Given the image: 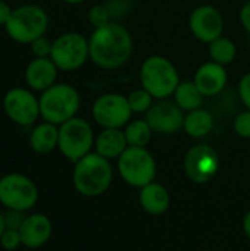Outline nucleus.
Returning a JSON list of instances; mask_svg holds the SVG:
<instances>
[{"label":"nucleus","mask_w":250,"mask_h":251,"mask_svg":"<svg viewBox=\"0 0 250 251\" xmlns=\"http://www.w3.org/2000/svg\"><path fill=\"white\" fill-rule=\"evenodd\" d=\"M184 110L168 99L158 100L146 113V121L153 132L158 134H175L183 129Z\"/></svg>","instance_id":"nucleus-14"},{"label":"nucleus","mask_w":250,"mask_h":251,"mask_svg":"<svg viewBox=\"0 0 250 251\" xmlns=\"http://www.w3.org/2000/svg\"><path fill=\"white\" fill-rule=\"evenodd\" d=\"M50 59L60 72H75L90 60L88 38L81 32L68 31L53 40Z\"/></svg>","instance_id":"nucleus-6"},{"label":"nucleus","mask_w":250,"mask_h":251,"mask_svg":"<svg viewBox=\"0 0 250 251\" xmlns=\"http://www.w3.org/2000/svg\"><path fill=\"white\" fill-rule=\"evenodd\" d=\"M169 193L167 188L158 182H150L144 185L140 191V204L150 215H162L169 207Z\"/></svg>","instance_id":"nucleus-20"},{"label":"nucleus","mask_w":250,"mask_h":251,"mask_svg":"<svg viewBox=\"0 0 250 251\" xmlns=\"http://www.w3.org/2000/svg\"><path fill=\"white\" fill-rule=\"evenodd\" d=\"M193 81L200 90V93L205 96V99L215 97L225 90L228 82V74L225 66L209 60L197 68Z\"/></svg>","instance_id":"nucleus-16"},{"label":"nucleus","mask_w":250,"mask_h":251,"mask_svg":"<svg viewBox=\"0 0 250 251\" xmlns=\"http://www.w3.org/2000/svg\"><path fill=\"white\" fill-rule=\"evenodd\" d=\"M189 28L194 38L209 44L224 35L225 21L220 9L212 4H202L190 13Z\"/></svg>","instance_id":"nucleus-13"},{"label":"nucleus","mask_w":250,"mask_h":251,"mask_svg":"<svg viewBox=\"0 0 250 251\" xmlns=\"http://www.w3.org/2000/svg\"><path fill=\"white\" fill-rule=\"evenodd\" d=\"M3 218H4L6 229H16V231H19L21 225H22L24 221H25L24 212L10 210V209H6V213H3Z\"/></svg>","instance_id":"nucleus-30"},{"label":"nucleus","mask_w":250,"mask_h":251,"mask_svg":"<svg viewBox=\"0 0 250 251\" xmlns=\"http://www.w3.org/2000/svg\"><path fill=\"white\" fill-rule=\"evenodd\" d=\"M133 110L127 96L119 93H106L99 96L91 106V116L102 128H122L131 119Z\"/></svg>","instance_id":"nucleus-11"},{"label":"nucleus","mask_w":250,"mask_h":251,"mask_svg":"<svg viewBox=\"0 0 250 251\" xmlns=\"http://www.w3.org/2000/svg\"><path fill=\"white\" fill-rule=\"evenodd\" d=\"M239 18H240L242 26L245 28V31L250 35V0H248V1L242 6Z\"/></svg>","instance_id":"nucleus-33"},{"label":"nucleus","mask_w":250,"mask_h":251,"mask_svg":"<svg viewBox=\"0 0 250 251\" xmlns=\"http://www.w3.org/2000/svg\"><path fill=\"white\" fill-rule=\"evenodd\" d=\"M52 232H53V226L50 219L41 213L25 216V221L19 228L22 246H25L27 249L43 247L50 240Z\"/></svg>","instance_id":"nucleus-17"},{"label":"nucleus","mask_w":250,"mask_h":251,"mask_svg":"<svg viewBox=\"0 0 250 251\" xmlns=\"http://www.w3.org/2000/svg\"><path fill=\"white\" fill-rule=\"evenodd\" d=\"M128 104L133 110V113H147V110L153 106L155 99L153 96L146 91L143 87L133 90L128 96H127Z\"/></svg>","instance_id":"nucleus-25"},{"label":"nucleus","mask_w":250,"mask_h":251,"mask_svg":"<svg viewBox=\"0 0 250 251\" xmlns=\"http://www.w3.org/2000/svg\"><path fill=\"white\" fill-rule=\"evenodd\" d=\"M174 101L184 110L192 112L203 106L205 96L200 93L194 81H181L174 91Z\"/></svg>","instance_id":"nucleus-22"},{"label":"nucleus","mask_w":250,"mask_h":251,"mask_svg":"<svg viewBox=\"0 0 250 251\" xmlns=\"http://www.w3.org/2000/svg\"><path fill=\"white\" fill-rule=\"evenodd\" d=\"M234 132L242 138H250V110L240 112L233 122Z\"/></svg>","instance_id":"nucleus-28"},{"label":"nucleus","mask_w":250,"mask_h":251,"mask_svg":"<svg viewBox=\"0 0 250 251\" xmlns=\"http://www.w3.org/2000/svg\"><path fill=\"white\" fill-rule=\"evenodd\" d=\"M220 169V157L214 147L208 144H196L186 153L184 172L187 178L196 184H206L217 175Z\"/></svg>","instance_id":"nucleus-12"},{"label":"nucleus","mask_w":250,"mask_h":251,"mask_svg":"<svg viewBox=\"0 0 250 251\" xmlns=\"http://www.w3.org/2000/svg\"><path fill=\"white\" fill-rule=\"evenodd\" d=\"M59 143V126L46 121L37 122L28 137L29 149L37 154H49L57 149Z\"/></svg>","instance_id":"nucleus-18"},{"label":"nucleus","mask_w":250,"mask_h":251,"mask_svg":"<svg viewBox=\"0 0 250 251\" xmlns=\"http://www.w3.org/2000/svg\"><path fill=\"white\" fill-rule=\"evenodd\" d=\"M1 109L10 122L22 128H32L41 118L40 97L28 87L9 88L3 94Z\"/></svg>","instance_id":"nucleus-7"},{"label":"nucleus","mask_w":250,"mask_h":251,"mask_svg":"<svg viewBox=\"0 0 250 251\" xmlns=\"http://www.w3.org/2000/svg\"><path fill=\"white\" fill-rule=\"evenodd\" d=\"M4 229H6V225H4V218H3V215L0 213V238H1V235H3V232H4Z\"/></svg>","instance_id":"nucleus-36"},{"label":"nucleus","mask_w":250,"mask_h":251,"mask_svg":"<svg viewBox=\"0 0 250 251\" xmlns=\"http://www.w3.org/2000/svg\"><path fill=\"white\" fill-rule=\"evenodd\" d=\"M124 134L128 147H146L152 138L153 131L146 119H136V121H130L125 125Z\"/></svg>","instance_id":"nucleus-24"},{"label":"nucleus","mask_w":250,"mask_h":251,"mask_svg":"<svg viewBox=\"0 0 250 251\" xmlns=\"http://www.w3.org/2000/svg\"><path fill=\"white\" fill-rule=\"evenodd\" d=\"M94 132L88 121L75 116L62 125H59V143L57 149L71 162H78L85 154L91 153L94 146Z\"/></svg>","instance_id":"nucleus-8"},{"label":"nucleus","mask_w":250,"mask_h":251,"mask_svg":"<svg viewBox=\"0 0 250 251\" xmlns=\"http://www.w3.org/2000/svg\"><path fill=\"white\" fill-rule=\"evenodd\" d=\"M96 153L111 159H118L128 147L125 134L121 128H103L94 140Z\"/></svg>","instance_id":"nucleus-19"},{"label":"nucleus","mask_w":250,"mask_h":251,"mask_svg":"<svg viewBox=\"0 0 250 251\" xmlns=\"http://www.w3.org/2000/svg\"><path fill=\"white\" fill-rule=\"evenodd\" d=\"M113 171L109 160L99 153H88L75 162L72 182L75 190L84 197H97L112 184Z\"/></svg>","instance_id":"nucleus-2"},{"label":"nucleus","mask_w":250,"mask_h":251,"mask_svg":"<svg viewBox=\"0 0 250 251\" xmlns=\"http://www.w3.org/2000/svg\"><path fill=\"white\" fill-rule=\"evenodd\" d=\"M38 97L41 119L57 126L75 118L81 107L80 91L66 82H56Z\"/></svg>","instance_id":"nucleus-4"},{"label":"nucleus","mask_w":250,"mask_h":251,"mask_svg":"<svg viewBox=\"0 0 250 251\" xmlns=\"http://www.w3.org/2000/svg\"><path fill=\"white\" fill-rule=\"evenodd\" d=\"M237 93H239V97H240V101L243 103V106L248 110H250V72L245 74L240 78Z\"/></svg>","instance_id":"nucleus-31"},{"label":"nucleus","mask_w":250,"mask_h":251,"mask_svg":"<svg viewBox=\"0 0 250 251\" xmlns=\"http://www.w3.org/2000/svg\"><path fill=\"white\" fill-rule=\"evenodd\" d=\"M38 200V188L22 174H7L0 178V203L10 210L28 212Z\"/></svg>","instance_id":"nucleus-10"},{"label":"nucleus","mask_w":250,"mask_h":251,"mask_svg":"<svg viewBox=\"0 0 250 251\" xmlns=\"http://www.w3.org/2000/svg\"><path fill=\"white\" fill-rule=\"evenodd\" d=\"M202 251H211V250H202Z\"/></svg>","instance_id":"nucleus-38"},{"label":"nucleus","mask_w":250,"mask_h":251,"mask_svg":"<svg viewBox=\"0 0 250 251\" xmlns=\"http://www.w3.org/2000/svg\"><path fill=\"white\" fill-rule=\"evenodd\" d=\"M50 25L47 10L35 3H24L13 7L12 16L4 25V31L10 40L29 46L38 37L46 35Z\"/></svg>","instance_id":"nucleus-3"},{"label":"nucleus","mask_w":250,"mask_h":251,"mask_svg":"<svg viewBox=\"0 0 250 251\" xmlns=\"http://www.w3.org/2000/svg\"><path fill=\"white\" fill-rule=\"evenodd\" d=\"M118 171L128 185L143 188L155 181L156 162L146 147H127L118 157Z\"/></svg>","instance_id":"nucleus-9"},{"label":"nucleus","mask_w":250,"mask_h":251,"mask_svg":"<svg viewBox=\"0 0 250 251\" xmlns=\"http://www.w3.org/2000/svg\"><path fill=\"white\" fill-rule=\"evenodd\" d=\"M131 32L115 21L94 28L88 37L90 60L100 69L113 71L124 66L133 56Z\"/></svg>","instance_id":"nucleus-1"},{"label":"nucleus","mask_w":250,"mask_h":251,"mask_svg":"<svg viewBox=\"0 0 250 251\" xmlns=\"http://www.w3.org/2000/svg\"><path fill=\"white\" fill-rule=\"evenodd\" d=\"M0 246L4 250H16L19 246H22L21 234L16 229H4L1 238H0Z\"/></svg>","instance_id":"nucleus-29"},{"label":"nucleus","mask_w":250,"mask_h":251,"mask_svg":"<svg viewBox=\"0 0 250 251\" xmlns=\"http://www.w3.org/2000/svg\"><path fill=\"white\" fill-rule=\"evenodd\" d=\"M52 46H53V40H49L46 35H43L29 44V50L34 57H50Z\"/></svg>","instance_id":"nucleus-27"},{"label":"nucleus","mask_w":250,"mask_h":251,"mask_svg":"<svg viewBox=\"0 0 250 251\" xmlns=\"http://www.w3.org/2000/svg\"><path fill=\"white\" fill-rule=\"evenodd\" d=\"M105 4L108 6L111 15H112V18H113V16L122 15V13H125V12L128 10V7H130V0H108Z\"/></svg>","instance_id":"nucleus-32"},{"label":"nucleus","mask_w":250,"mask_h":251,"mask_svg":"<svg viewBox=\"0 0 250 251\" xmlns=\"http://www.w3.org/2000/svg\"><path fill=\"white\" fill-rule=\"evenodd\" d=\"M243 229H245V234L250 238V212L246 213V216L243 219Z\"/></svg>","instance_id":"nucleus-35"},{"label":"nucleus","mask_w":250,"mask_h":251,"mask_svg":"<svg viewBox=\"0 0 250 251\" xmlns=\"http://www.w3.org/2000/svg\"><path fill=\"white\" fill-rule=\"evenodd\" d=\"M140 82L155 100H164L174 96L181 79L178 69L169 59L153 54L146 57L140 66Z\"/></svg>","instance_id":"nucleus-5"},{"label":"nucleus","mask_w":250,"mask_h":251,"mask_svg":"<svg viewBox=\"0 0 250 251\" xmlns=\"http://www.w3.org/2000/svg\"><path fill=\"white\" fill-rule=\"evenodd\" d=\"M57 66L50 57H32L24 69L25 87L37 94H41L57 82Z\"/></svg>","instance_id":"nucleus-15"},{"label":"nucleus","mask_w":250,"mask_h":251,"mask_svg":"<svg viewBox=\"0 0 250 251\" xmlns=\"http://www.w3.org/2000/svg\"><path fill=\"white\" fill-rule=\"evenodd\" d=\"M112 15L108 9V6L105 3L100 4H94L90 7L88 10V22L93 25V28H99L103 25H108L109 22H112Z\"/></svg>","instance_id":"nucleus-26"},{"label":"nucleus","mask_w":250,"mask_h":251,"mask_svg":"<svg viewBox=\"0 0 250 251\" xmlns=\"http://www.w3.org/2000/svg\"><path fill=\"white\" fill-rule=\"evenodd\" d=\"M208 53L212 62L220 63L222 66L231 65L236 60L237 56V47L234 44L233 40H230L228 37H220L217 40H214L212 43L208 44Z\"/></svg>","instance_id":"nucleus-23"},{"label":"nucleus","mask_w":250,"mask_h":251,"mask_svg":"<svg viewBox=\"0 0 250 251\" xmlns=\"http://www.w3.org/2000/svg\"><path fill=\"white\" fill-rule=\"evenodd\" d=\"M60 1H63L66 4H81V3H84L87 0H60Z\"/></svg>","instance_id":"nucleus-37"},{"label":"nucleus","mask_w":250,"mask_h":251,"mask_svg":"<svg viewBox=\"0 0 250 251\" xmlns=\"http://www.w3.org/2000/svg\"><path fill=\"white\" fill-rule=\"evenodd\" d=\"M214 126H215L214 115L203 107L187 112L184 116L183 129L192 138H203V137L209 135L212 132Z\"/></svg>","instance_id":"nucleus-21"},{"label":"nucleus","mask_w":250,"mask_h":251,"mask_svg":"<svg viewBox=\"0 0 250 251\" xmlns=\"http://www.w3.org/2000/svg\"><path fill=\"white\" fill-rule=\"evenodd\" d=\"M12 12L13 7L6 0H0V26H4L7 24V21L12 16Z\"/></svg>","instance_id":"nucleus-34"}]
</instances>
